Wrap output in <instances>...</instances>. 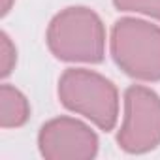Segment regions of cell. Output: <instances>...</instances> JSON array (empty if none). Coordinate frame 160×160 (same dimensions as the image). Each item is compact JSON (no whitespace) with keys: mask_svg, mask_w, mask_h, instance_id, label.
Instances as JSON below:
<instances>
[{"mask_svg":"<svg viewBox=\"0 0 160 160\" xmlns=\"http://www.w3.org/2000/svg\"><path fill=\"white\" fill-rule=\"evenodd\" d=\"M117 143L126 152H147L160 145V96L141 85L124 92V121Z\"/></svg>","mask_w":160,"mask_h":160,"instance_id":"4","label":"cell"},{"mask_svg":"<svg viewBox=\"0 0 160 160\" xmlns=\"http://www.w3.org/2000/svg\"><path fill=\"white\" fill-rule=\"evenodd\" d=\"M51 53L66 62H102L106 49V28L102 19L89 8H66L47 28Z\"/></svg>","mask_w":160,"mask_h":160,"instance_id":"1","label":"cell"},{"mask_svg":"<svg viewBox=\"0 0 160 160\" xmlns=\"http://www.w3.org/2000/svg\"><path fill=\"white\" fill-rule=\"evenodd\" d=\"M58 98L66 109L87 117L100 130L109 132L117 122L119 92L109 79L96 72L66 70L58 81Z\"/></svg>","mask_w":160,"mask_h":160,"instance_id":"2","label":"cell"},{"mask_svg":"<svg viewBox=\"0 0 160 160\" xmlns=\"http://www.w3.org/2000/svg\"><path fill=\"white\" fill-rule=\"evenodd\" d=\"M13 0H2V15H6L10 12V6H12Z\"/></svg>","mask_w":160,"mask_h":160,"instance_id":"9","label":"cell"},{"mask_svg":"<svg viewBox=\"0 0 160 160\" xmlns=\"http://www.w3.org/2000/svg\"><path fill=\"white\" fill-rule=\"evenodd\" d=\"M0 53H2V58H0V62H2V77H6V75H10V72H12V68L15 66V58H17V55H15V47L12 45V42H10V38L2 32V47H0Z\"/></svg>","mask_w":160,"mask_h":160,"instance_id":"8","label":"cell"},{"mask_svg":"<svg viewBox=\"0 0 160 160\" xmlns=\"http://www.w3.org/2000/svg\"><path fill=\"white\" fill-rule=\"evenodd\" d=\"M30 108L27 98L12 85H2L0 89V126L17 128L27 122Z\"/></svg>","mask_w":160,"mask_h":160,"instance_id":"6","label":"cell"},{"mask_svg":"<svg viewBox=\"0 0 160 160\" xmlns=\"http://www.w3.org/2000/svg\"><path fill=\"white\" fill-rule=\"evenodd\" d=\"M111 55L130 77L160 79V27L141 19L122 17L111 30Z\"/></svg>","mask_w":160,"mask_h":160,"instance_id":"3","label":"cell"},{"mask_svg":"<svg viewBox=\"0 0 160 160\" xmlns=\"http://www.w3.org/2000/svg\"><path fill=\"white\" fill-rule=\"evenodd\" d=\"M113 4L122 12H138L160 21V0H113Z\"/></svg>","mask_w":160,"mask_h":160,"instance_id":"7","label":"cell"},{"mask_svg":"<svg viewBox=\"0 0 160 160\" xmlns=\"http://www.w3.org/2000/svg\"><path fill=\"white\" fill-rule=\"evenodd\" d=\"M40 152L47 160H89L98 151L96 134L70 117L45 122L40 130Z\"/></svg>","mask_w":160,"mask_h":160,"instance_id":"5","label":"cell"}]
</instances>
